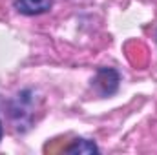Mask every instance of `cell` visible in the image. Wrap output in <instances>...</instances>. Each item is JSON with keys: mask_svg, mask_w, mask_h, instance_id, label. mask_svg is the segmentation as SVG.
Segmentation results:
<instances>
[{"mask_svg": "<svg viewBox=\"0 0 157 155\" xmlns=\"http://www.w3.org/2000/svg\"><path fill=\"white\" fill-rule=\"evenodd\" d=\"M2 135H4V128H2V122H0V141H2Z\"/></svg>", "mask_w": 157, "mask_h": 155, "instance_id": "cell-4", "label": "cell"}, {"mask_svg": "<svg viewBox=\"0 0 157 155\" xmlns=\"http://www.w3.org/2000/svg\"><path fill=\"white\" fill-rule=\"evenodd\" d=\"M53 6V0H15L13 7L26 17H35V15H42L48 13Z\"/></svg>", "mask_w": 157, "mask_h": 155, "instance_id": "cell-2", "label": "cell"}, {"mask_svg": "<svg viewBox=\"0 0 157 155\" xmlns=\"http://www.w3.org/2000/svg\"><path fill=\"white\" fill-rule=\"evenodd\" d=\"M64 153H73V155H88V153H99V148L93 141L90 139H75L71 141L70 146L64 148Z\"/></svg>", "mask_w": 157, "mask_h": 155, "instance_id": "cell-3", "label": "cell"}, {"mask_svg": "<svg viewBox=\"0 0 157 155\" xmlns=\"http://www.w3.org/2000/svg\"><path fill=\"white\" fill-rule=\"evenodd\" d=\"M121 77L113 68H101L93 78V86L99 91L101 97H110L117 91Z\"/></svg>", "mask_w": 157, "mask_h": 155, "instance_id": "cell-1", "label": "cell"}]
</instances>
